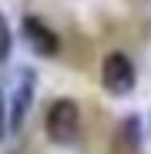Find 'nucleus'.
<instances>
[{"label": "nucleus", "mask_w": 151, "mask_h": 154, "mask_svg": "<svg viewBox=\"0 0 151 154\" xmlns=\"http://www.w3.org/2000/svg\"><path fill=\"white\" fill-rule=\"evenodd\" d=\"M44 124H47L50 141H57V144H74L77 134H81V107H77V100L57 97L54 104H50Z\"/></svg>", "instance_id": "obj_1"}, {"label": "nucleus", "mask_w": 151, "mask_h": 154, "mask_svg": "<svg viewBox=\"0 0 151 154\" xmlns=\"http://www.w3.org/2000/svg\"><path fill=\"white\" fill-rule=\"evenodd\" d=\"M101 77H104V87H108L114 97H124V94L134 91V64H131L128 54H121V50H114V54L104 57Z\"/></svg>", "instance_id": "obj_2"}, {"label": "nucleus", "mask_w": 151, "mask_h": 154, "mask_svg": "<svg viewBox=\"0 0 151 154\" xmlns=\"http://www.w3.org/2000/svg\"><path fill=\"white\" fill-rule=\"evenodd\" d=\"M24 37H27V44L37 50L40 57H54L57 54V34L47 27V23L40 17H24Z\"/></svg>", "instance_id": "obj_3"}, {"label": "nucleus", "mask_w": 151, "mask_h": 154, "mask_svg": "<svg viewBox=\"0 0 151 154\" xmlns=\"http://www.w3.org/2000/svg\"><path fill=\"white\" fill-rule=\"evenodd\" d=\"M30 97H34V70H24V81L14 91V100H10V121H7L10 131H20L24 117H27V107H30Z\"/></svg>", "instance_id": "obj_4"}, {"label": "nucleus", "mask_w": 151, "mask_h": 154, "mask_svg": "<svg viewBox=\"0 0 151 154\" xmlns=\"http://www.w3.org/2000/svg\"><path fill=\"white\" fill-rule=\"evenodd\" d=\"M118 137H121V144H128V151L134 154V151H138V144H141V124H138V117L121 121V127H118Z\"/></svg>", "instance_id": "obj_5"}, {"label": "nucleus", "mask_w": 151, "mask_h": 154, "mask_svg": "<svg viewBox=\"0 0 151 154\" xmlns=\"http://www.w3.org/2000/svg\"><path fill=\"white\" fill-rule=\"evenodd\" d=\"M10 57V34H7V20H4V14H0V64H4Z\"/></svg>", "instance_id": "obj_6"}, {"label": "nucleus", "mask_w": 151, "mask_h": 154, "mask_svg": "<svg viewBox=\"0 0 151 154\" xmlns=\"http://www.w3.org/2000/svg\"><path fill=\"white\" fill-rule=\"evenodd\" d=\"M7 137V121H4V94H0V141Z\"/></svg>", "instance_id": "obj_7"}]
</instances>
